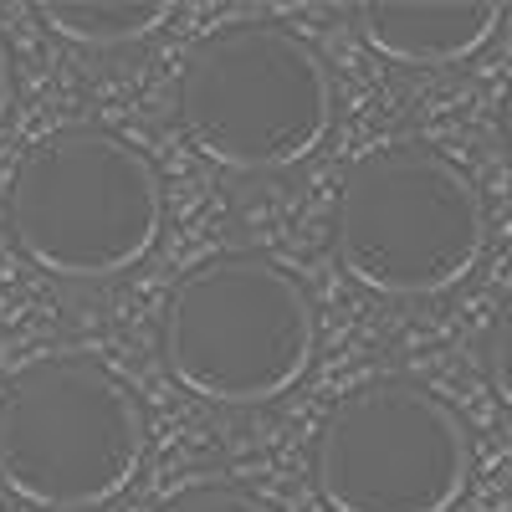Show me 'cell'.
Instances as JSON below:
<instances>
[{
  "instance_id": "8fae6325",
  "label": "cell",
  "mask_w": 512,
  "mask_h": 512,
  "mask_svg": "<svg viewBox=\"0 0 512 512\" xmlns=\"http://www.w3.org/2000/svg\"><path fill=\"white\" fill-rule=\"evenodd\" d=\"M11 52H6V41H0V118H6V108H11Z\"/></svg>"
},
{
  "instance_id": "277c9868",
  "label": "cell",
  "mask_w": 512,
  "mask_h": 512,
  "mask_svg": "<svg viewBox=\"0 0 512 512\" xmlns=\"http://www.w3.org/2000/svg\"><path fill=\"white\" fill-rule=\"evenodd\" d=\"M144 461V410L98 359H36L0 390V482L41 512H93Z\"/></svg>"
},
{
  "instance_id": "52a82bcc",
  "label": "cell",
  "mask_w": 512,
  "mask_h": 512,
  "mask_svg": "<svg viewBox=\"0 0 512 512\" xmlns=\"http://www.w3.org/2000/svg\"><path fill=\"white\" fill-rule=\"evenodd\" d=\"M502 11L487 0H374L359 11L364 41L405 67H451L477 57Z\"/></svg>"
},
{
  "instance_id": "30bf717a",
  "label": "cell",
  "mask_w": 512,
  "mask_h": 512,
  "mask_svg": "<svg viewBox=\"0 0 512 512\" xmlns=\"http://www.w3.org/2000/svg\"><path fill=\"white\" fill-rule=\"evenodd\" d=\"M159 512H277V507H267L262 497H251V492H241V487L210 482V487H185V492H175Z\"/></svg>"
},
{
  "instance_id": "5b68a950",
  "label": "cell",
  "mask_w": 512,
  "mask_h": 512,
  "mask_svg": "<svg viewBox=\"0 0 512 512\" xmlns=\"http://www.w3.org/2000/svg\"><path fill=\"white\" fill-rule=\"evenodd\" d=\"M180 128L205 159L241 175L292 169L333 128L328 62L287 26H226L185 57Z\"/></svg>"
},
{
  "instance_id": "6da1fadb",
  "label": "cell",
  "mask_w": 512,
  "mask_h": 512,
  "mask_svg": "<svg viewBox=\"0 0 512 512\" xmlns=\"http://www.w3.org/2000/svg\"><path fill=\"white\" fill-rule=\"evenodd\" d=\"M6 216L31 267L67 282H103L154 251L164 180L108 128H57L21 154Z\"/></svg>"
},
{
  "instance_id": "7a4b0ae2",
  "label": "cell",
  "mask_w": 512,
  "mask_h": 512,
  "mask_svg": "<svg viewBox=\"0 0 512 512\" xmlns=\"http://www.w3.org/2000/svg\"><path fill=\"white\" fill-rule=\"evenodd\" d=\"M344 272L384 297H441L487 251V205L461 164L425 144H390L349 164L333 205Z\"/></svg>"
},
{
  "instance_id": "9c48e42d",
  "label": "cell",
  "mask_w": 512,
  "mask_h": 512,
  "mask_svg": "<svg viewBox=\"0 0 512 512\" xmlns=\"http://www.w3.org/2000/svg\"><path fill=\"white\" fill-rule=\"evenodd\" d=\"M482 369L492 379L497 400L512 410V292L502 297V308L492 313L487 323V338H482Z\"/></svg>"
},
{
  "instance_id": "8992f818",
  "label": "cell",
  "mask_w": 512,
  "mask_h": 512,
  "mask_svg": "<svg viewBox=\"0 0 512 512\" xmlns=\"http://www.w3.org/2000/svg\"><path fill=\"white\" fill-rule=\"evenodd\" d=\"M313 482L333 512H451L472 482V441L431 390L374 379L318 425Z\"/></svg>"
},
{
  "instance_id": "7c38bea8",
  "label": "cell",
  "mask_w": 512,
  "mask_h": 512,
  "mask_svg": "<svg viewBox=\"0 0 512 512\" xmlns=\"http://www.w3.org/2000/svg\"><path fill=\"white\" fill-rule=\"evenodd\" d=\"M502 139H507V154H512V82L502 93Z\"/></svg>"
},
{
  "instance_id": "ba28073f",
  "label": "cell",
  "mask_w": 512,
  "mask_h": 512,
  "mask_svg": "<svg viewBox=\"0 0 512 512\" xmlns=\"http://www.w3.org/2000/svg\"><path fill=\"white\" fill-rule=\"evenodd\" d=\"M36 16L82 47H123V41L159 31L169 21V6L159 0H128V6L123 0H47L36 6Z\"/></svg>"
},
{
  "instance_id": "3957f363",
  "label": "cell",
  "mask_w": 512,
  "mask_h": 512,
  "mask_svg": "<svg viewBox=\"0 0 512 512\" xmlns=\"http://www.w3.org/2000/svg\"><path fill=\"white\" fill-rule=\"evenodd\" d=\"M318 318L303 282L267 256H210L164 303L159 354L210 405H267L308 374Z\"/></svg>"
}]
</instances>
